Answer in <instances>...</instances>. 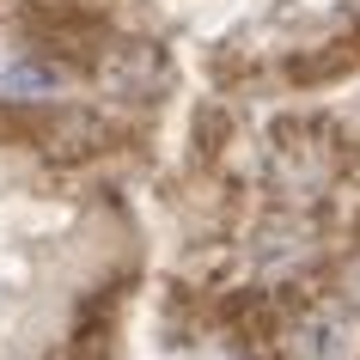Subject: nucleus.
I'll use <instances>...</instances> for the list:
<instances>
[{"instance_id":"nucleus-1","label":"nucleus","mask_w":360,"mask_h":360,"mask_svg":"<svg viewBox=\"0 0 360 360\" xmlns=\"http://www.w3.org/2000/svg\"><path fill=\"white\" fill-rule=\"evenodd\" d=\"M293 348H300V360H348L354 330H348V318H311Z\"/></svg>"},{"instance_id":"nucleus-2","label":"nucleus","mask_w":360,"mask_h":360,"mask_svg":"<svg viewBox=\"0 0 360 360\" xmlns=\"http://www.w3.org/2000/svg\"><path fill=\"white\" fill-rule=\"evenodd\" d=\"M0 92L6 98H43V92H61V74L43 68V61H13V68L0 74Z\"/></svg>"},{"instance_id":"nucleus-3","label":"nucleus","mask_w":360,"mask_h":360,"mask_svg":"<svg viewBox=\"0 0 360 360\" xmlns=\"http://www.w3.org/2000/svg\"><path fill=\"white\" fill-rule=\"evenodd\" d=\"M348 293H354V300H360V263L348 269Z\"/></svg>"}]
</instances>
